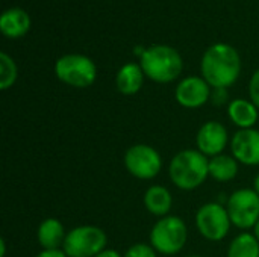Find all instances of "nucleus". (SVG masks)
Listing matches in <instances>:
<instances>
[{
  "label": "nucleus",
  "instance_id": "nucleus-4",
  "mask_svg": "<svg viewBox=\"0 0 259 257\" xmlns=\"http://www.w3.org/2000/svg\"><path fill=\"white\" fill-rule=\"evenodd\" d=\"M149 239L156 253L173 256L185 247L188 239V229L182 218L176 215H167L155 223Z\"/></svg>",
  "mask_w": 259,
  "mask_h": 257
},
{
  "label": "nucleus",
  "instance_id": "nucleus-17",
  "mask_svg": "<svg viewBox=\"0 0 259 257\" xmlns=\"http://www.w3.org/2000/svg\"><path fill=\"white\" fill-rule=\"evenodd\" d=\"M173 204V197L165 186L153 185L144 192V206L146 209L159 218H164L170 214Z\"/></svg>",
  "mask_w": 259,
  "mask_h": 257
},
{
  "label": "nucleus",
  "instance_id": "nucleus-20",
  "mask_svg": "<svg viewBox=\"0 0 259 257\" xmlns=\"http://www.w3.org/2000/svg\"><path fill=\"white\" fill-rule=\"evenodd\" d=\"M17 76H18V70L14 59L8 53L2 52L0 53V89L3 91L9 89L15 83Z\"/></svg>",
  "mask_w": 259,
  "mask_h": 257
},
{
  "label": "nucleus",
  "instance_id": "nucleus-29",
  "mask_svg": "<svg viewBox=\"0 0 259 257\" xmlns=\"http://www.w3.org/2000/svg\"><path fill=\"white\" fill-rule=\"evenodd\" d=\"M187 257H203V256H187Z\"/></svg>",
  "mask_w": 259,
  "mask_h": 257
},
{
  "label": "nucleus",
  "instance_id": "nucleus-6",
  "mask_svg": "<svg viewBox=\"0 0 259 257\" xmlns=\"http://www.w3.org/2000/svg\"><path fill=\"white\" fill-rule=\"evenodd\" d=\"M108 236L96 226H79L70 230L64 241V253L68 257H96L106 250Z\"/></svg>",
  "mask_w": 259,
  "mask_h": 257
},
{
  "label": "nucleus",
  "instance_id": "nucleus-22",
  "mask_svg": "<svg viewBox=\"0 0 259 257\" xmlns=\"http://www.w3.org/2000/svg\"><path fill=\"white\" fill-rule=\"evenodd\" d=\"M249 97L250 101L259 109V70L253 73L249 82Z\"/></svg>",
  "mask_w": 259,
  "mask_h": 257
},
{
  "label": "nucleus",
  "instance_id": "nucleus-26",
  "mask_svg": "<svg viewBox=\"0 0 259 257\" xmlns=\"http://www.w3.org/2000/svg\"><path fill=\"white\" fill-rule=\"evenodd\" d=\"M0 257H6V242L3 239L0 241Z\"/></svg>",
  "mask_w": 259,
  "mask_h": 257
},
{
  "label": "nucleus",
  "instance_id": "nucleus-10",
  "mask_svg": "<svg viewBox=\"0 0 259 257\" xmlns=\"http://www.w3.org/2000/svg\"><path fill=\"white\" fill-rule=\"evenodd\" d=\"M175 98L182 108L197 109L211 98V86L203 77L190 76L178 83Z\"/></svg>",
  "mask_w": 259,
  "mask_h": 257
},
{
  "label": "nucleus",
  "instance_id": "nucleus-7",
  "mask_svg": "<svg viewBox=\"0 0 259 257\" xmlns=\"http://www.w3.org/2000/svg\"><path fill=\"white\" fill-rule=\"evenodd\" d=\"M226 209L235 227L243 230L255 229L259 221V195L250 188L238 189L228 198Z\"/></svg>",
  "mask_w": 259,
  "mask_h": 257
},
{
  "label": "nucleus",
  "instance_id": "nucleus-19",
  "mask_svg": "<svg viewBox=\"0 0 259 257\" xmlns=\"http://www.w3.org/2000/svg\"><path fill=\"white\" fill-rule=\"evenodd\" d=\"M228 257H259V241L253 233L238 235L229 245Z\"/></svg>",
  "mask_w": 259,
  "mask_h": 257
},
{
  "label": "nucleus",
  "instance_id": "nucleus-1",
  "mask_svg": "<svg viewBox=\"0 0 259 257\" xmlns=\"http://www.w3.org/2000/svg\"><path fill=\"white\" fill-rule=\"evenodd\" d=\"M200 71L211 88H229L241 73L240 53L229 44H212L202 56Z\"/></svg>",
  "mask_w": 259,
  "mask_h": 257
},
{
  "label": "nucleus",
  "instance_id": "nucleus-2",
  "mask_svg": "<svg viewBox=\"0 0 259 257\" xmlns=\"http://www.w3.org/2000/svg\"><path fill=\"white\" fill-rule=\"evenodd\" d=\"M170 180L184 191H193L209 176V159L199 150L187 148L175 155L168 168Z\"/></svg>",
  "mask_w": 259,
  "mask_h": 257
},
{
  "label": "nucleus",
  "instance_id": "nucleus-15",
  "mask_svg": "<svg viewBox=\"0 0 259 257\" xmlns=\"http://www.w3.org/2000/svg\"><path fill=\"white\" fill-rule=\"evenodd\" d=\"M65 236L64 226L56 218H46L36 232V239L42 250H62Z\"/></svg>",
  "mask_w": 259,
  "mask_h": 257
},
{
  "label": "nucleus",
  "instance_id": "nucleus-8",
  "mask_svg": "<svg viewBox=\"0 0 259 257\" xmlns=\"http://www.w3.org/2000/svg\"><path fill=\"white\" fill-rule=\"evenodd\" d=\"M231 224L232 223L226 206L217 201L200 206L196 214V226L199 233L211 242L225 239L229 233Z\"/></svg>",
  "mask_w": 259,
  "mask_h": 257
},
{
  "label": "nucleus",
  "instance_id": "nucleus-9",
  "mask_svg": "<svg viewBox=\"0 0 259 257\" xmlns=\"http://www.w3.org/2000/svg\"><path fill=\"white\" fill-rule=\"evenodd\" d=\"M124 167L137 179L152 180L155 179L161 168L162 159L158 150L147 144H135L124 153Z\"/></svg>",
  "mask_w": 259,
  "mask_h": 257
},
{
  "label": "nucleus",
  "instance_id": "nucleus-11",
  "mask_svg": "<svg viewBox=\"0 0 259 257\" xmlns=\"http://www.w3.org/2000/svg\"><path fill=\"white\" fill-rule=\"evenodd\" d=\"M229 142V135L226 127L219 121H208L205 123L196 136L197 150L203 153L206 158H214L219 155H223V150L226 148Z\"/></svg>",
  "mask_w": 259,
  "mask_h": 257
},
{
  "label": "nucleus",
  "instance_id": "nucleus-5",
  "mask_svg": "<svg viewBox=\"0 0 259 257\" xmlns=\"http://www.w3.org/2000/svg\"><path fill=\"white\" fill-rule=\"evenodd\" d=\"M56 77L74 88H88L97 79V67L85 55H64L55 64Z\"/></svg>",
  "mask_w": 259,
  "mask_h": 257
},
{
  "label": "nucleus",
  "instance_id": "nucleus-14",
  "mask_svg": "<svg viewBox=\"0 0 259 257\" xmlns=\"http://www.w3.org/2000/svg\"><path fill=\"white\" fill-rule=\"evenodd\" d=\"M144 76L146 74L140 64L135 62L124 64L117 73L115 86L118 92H121L123 95H134L141 89L144 83Z\"/></svg>",
  "mask_w": 259,
  "mask_h": 257
},
{
  "label": "nucleus",
  "instance_id": "nucleus-23",
  "mask_svg": "<svg viewBox=\"0 0 259 257\" xmlns=\"http://www.w3.org/2000/svg\"><path fill=\"white\" fill-rule=\"evenodd\" d=\"M209 100L215 106H222V105L228 103V88H212Z\"/></svg>",
  "mask_w": 259,
  "mask_h": 257
},
{
  "label": "nucleus",
  "instance_id": "nucleus-28",
  "mask_svg": "<svg viewBox=\"0 0 259 257\" xmlns=\"http://www.w3.org/2000/svg\"><path fill=\"white\" fill-rule=\"evenodd\" d=\"M255 236H256V239L259 241V221H258V224L255 226V233H253Z\"/></svg>",
  "mask_w": 259,
  "mask_h": 257
},
{
  "label": "nucleus",
  "instance_id": "nucleus-13",
  "mask_svg": "<svg viewBox=\"0 0 259 257\" xmlns=\"http://www.w3.org/2000/svg\"><path fill=\"white\" fill-rule=\"evenodd\" d=\"M30 29V17L21 8H9L0 17V30L8 38L24 36Z\"/></svg>",
  "mask_w": 259,
  "mask_h": 257
},
{
  "label": "nucleus",
  "instance_id": "nucleus-3",
  "mask_svg": "<svg viewBox=\"0 0 259 257\" xmlns=\"http://www.w3.org/2000/svg\"><path fill=\"white\" fill-rule=\"evenodd\" d=\"M140 65L150 80L170 83L181 76L184 61L179 52L170 45H152L140 55Z\"/></svg>",
  "mask_w": 259,
  "mask_h": 257
},
{
  "label": "nucleus",
  "instance_id": "nucleus-27",
  "mask_svg": "<svg viewBox=\"0 0 259 257\" xmlns=\"http://www.w3.org/2000/svg\"><path fill=\"white\" fill-rule=\"evenodd\" d=\"M253 189L256 191V194L259 195V174L255 177V180H253Z\"/></svg>",
  "mask_w": 259,
  "mask_h": 257
},
{
  "label": "nucleus",
  "instance_id": "nucleus-25",
  "mask_svg": "<svg viewBox=\"0 0 259 257\" xmlns=\"http://www.w3.org/2000/svg\"><path fill=\"white\" fill-rule=\"evenodd\" d=\"M96 257H123L117 250H112V248H106L103 250L102 253H99Z\"/></svg>",
  "mask_w": 259,
  "mask_h": 257
},
{
  "label": "nucleus",
  "instance_id": "nucleus-21",
  "mask_svg": "<svg viewBox=\"0 0 259 257\" xmlns=\"http://www.w3.org/2000/svg\"><path fill=\"white\" fill-rule=\"evenodd\" d=\"M123 257H156V250L152 245L138 242L129 247Z\"/></svg>",
  "mask_w": 259,
  "mask_h": 257
},
{
  "label": "nucleus",
  "instance_id": "nucleus-16",
  "mask_svg": "<svg viewBox=\"0 0 259 257\" xmlns=\"http://www.w3.org/2000/svg\"><path fill=\"white\" fill-rule=\"evenodd\" d=\"M228 117L240 129H253L258 121V108L244 98H235L228 106Z\"/></svg>",
  "mask_w": 259,
  "mask_h": 257
},
{
  "label": "nucleus",
  "instance_id": "nucleus-12",
  "mask_svg": "<svg viewBox=\"0 0 259 257\" xmlns=\"http://www.w3.org/2000/svg\"><path fill=\"white\" fill-rule=\"evenodd\" d=\"M232 156L249 167L259 165V130L240 129L231 139Z\"/></svg>",
  "mask_w": 259,
  "mask_h": 257
},
{
  "label": "nucleus",
  "instance_id": "nucleus-24",
  "mask_svg": "<svg viewBox=\"0 0 259 257\" xmlns=\"http://www.w3.org/2000/svg\"><path fill=\"white\" fill-rule=\"evenodd\" d=\"M35 257H68L64 250H42L39 254H36Z\"/></svg>",
  "mask_w": 259,
  "mask_h": 257
},
{
  "label": "nucleus",
  "instance_id": "nucleus-18",
  "mask_svg": "<svg viewBox=\"0 0 259 257\" xmlns=\"http://www.w3.org/2000/svg\"><path fill=\"white\" fill-rule=\"evenodd\" d=\"M238 174V161L229 155L209 158V176L217 182H229Z\"/></svg>",
  "mask_w": 259,
  "mask_h": 257
}]
</instances>
